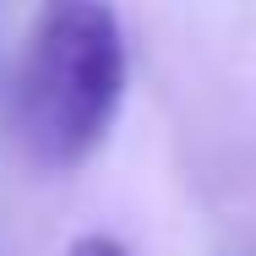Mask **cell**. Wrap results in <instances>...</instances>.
<instances>
[{"mask_svg":"<svg viewBox=\"0 0 256 256\" xmlns=\"http://www.w3.org/2000/svg\"><path fill=\"white\" fill-rule=\"evenodd\" d=\"M126 98V38L109 0H44L16 71V136L33 164L76 169Z\"/></svg>","mask_w":256,"mask_h":256,"instance_id":"1","label":"cell"},{"mask_svg":"<svg viewBox=\"0 0 256 256\" xmlns=\"http://www.w3.org/2000/svg\"><path fill=\"white\" fill-rule=\"evenodd\" d=\"M66 256H131V251H126L120 240H109V234H82Z\"/></svg>","mask_w":256,"mask_h":256,"instance_id":"2","label":"cell"}]
</instances>
